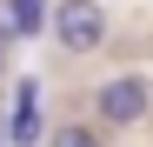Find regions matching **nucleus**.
I'll list each match as a JSON object with an SVG mask.
<instances>
[{
	"instance_id": "4",
	"label": "nucleus",
	"mask_w": 153,
	"mask_h": 147,
	"mask_svg": "<svg viewBox=\"0 0 153 147\" xmlns=\"http://www.w3.org/2000/svg\"><path fill=\"white\" fill-rule=\"evenodd\" d=\"M7 114H13V120H7V140H13V147H33V140H40V80H20Z\"/></svg>"
},
{
	"instance_id": "3",
	"label": "nucleus",
	"mask_w": 153,
	"mask_h": 147,
	"mask_svg": "<svg viewBox=\"0 0 153 147\" xmlns=\"http://www.w3.org/2000/svg\"><path fill=\"white\" fill-rule=\"evenodd\" d=\"M53 20V0H0V47L7 40H33Z\"/></svg>"
},
{
	"instance_id": "2",
	"label": "nucleus",
	"mask_w": 153,
	"mask_h": 147,
	"mask_svg": "<svg viewBox=\"0 0 153 147\" xmlns=\"http://www.w3.org/2000/svg\"><path fill=\"white\" fill-rule=\"evenodd\" d=\"M53 34L67 54H93L107 40V7L100 0H53Z\"/></svg>"
},
{
	"instance_id": "1",
	"label": "nucleus",
	"mask_w": 153,
	"mask_h": 147,
	"mask_svg": "<svg viewBox=\"0 0 153 147\" xmlns=\"http://www.w3.org/2000/svg\"><path fill=\"white\" fill-rule=\"evenodd\" d=\"M146 107H153V80L146 74H113V80L93 94V114L107 120V127H133V120H146Z\"/></svg>"
},
{
	"instance_id": "5",
	"label": "nucleus",
	"mask_w": 153,
	"mask_h": 147,
	"mask_svg": "<svg viewBox=\"0 0 153 147\" xmlns=\"http://www.w3.org/2000/svg\"><path fill=\"white\" fill-rule=\"evenodd\" d=\"M53 147H100V134H93V127H60Z\"/></svg>"
},
{
	"instance_id": "6",
	"label": "nucleus",
	"mask_w": 153,
	"mask_h": 147,
	"mask_svg": "<svg viewBox=\"0 0 153 147\" xmlns=\"http://www.w3.org/2000/svg\"><path fill=\"white\" fill-rule=\"evenodd\" d=\"M0 60H7V47H0Z\"/></svg>"
}]
</instances>
